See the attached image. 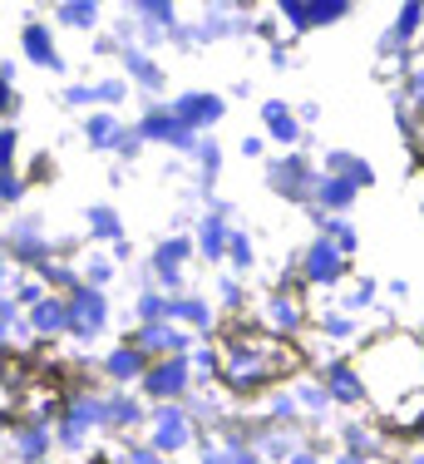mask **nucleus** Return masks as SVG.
<instances>
[{"label": "nucleus", "instance_id": "61", "mask_svg": "<svg viewBox=\"0 0 424 464\" xmlns=\"http://www.w3.org/2000/svg\"><path fill=\"white\" fill-rule=\"evenodd\" d=\"M410 445H419V450H424V420H419L415 430H410Z\"/></svg>", "mask_w": 424, "mask_h": 464}, {"label": "nucleus", "instance_id": "38", "mask_svg": "<svg viewBox=\"0 0 424 464\" xmlns=\"http://www.w3.org/2000/svg\"><path fill=\"white\" fill-rule=\"evenodd\" d=\"M133 326H153V322H169V292H159V286H139L133 292V306H129Z\"/></svg>", "mask_w": 424, "mask_h": 464}, {"label": "nucleus", "instance_id": "50", "mask_svg": "<svg viewBox=\"0 0 424 464\" xmlns=\"http://www.w3.org/2000/svg\"><path fill=\"white\" fill-rule=\"evenodd\" d=\"M15 159H20V129L0 124V173H15Z\"/></svg>", "mask_w": 424, "mask_h": 464}, {"label": "nucleus", "instance_id": "44", "mask_svg": "<svg viewBox=\"0 0 424 464\" xmlns=\"http://www.w3.org/2000/svg\"><path fill=\"white\" fill-rule=\"evenodd\" d=\"M424 30V5L419 0H405V5H395V20H390V35L400 40V45H415V35Z\"/></svg>", "mask_w": 424, "mask_h": 464}, {"label": "nucleus", "instance_id": "15", "mask_svg": "<svg viewBox=\"0 0 424 464\" xmlns=\"http://www.w3.org/2000/svg\"><path fill=\"white\" fill-rule=\"evenodd\" d=\"M316 381L326 385V395H331V405L336 411H351V415H361L365 411V401H371V391H365V381H361V371H355V361H326V366H316Z\"/></svg>", "mask_w": 424, "mask_h": 464}, {"label": "nucleus", "instance_id": "54", "mask_svg": "<svg viewBox=\"0 0 424 464\" xmlns=\"http://www.w3.org/2000/svg\"><path fill=\"white\" fill-rule=\"evenodd\" d=\"M237 149H242V159H247V163H256V159H266V134H247V139L237 143Z\"/></svg>", "mask_w": 424, "mask_h": 464}, {"label": "nucleus", "instance_id": "21", "mask_svg": "<svg viewBox=\"0 0 424 464\" xmlns=\"http://www.w3.org/2000/svg\"><path fill=\"white\" fill-rule=\"evenodd\" d=\"M143 371H149V356H143L139 346H129V341L109 346L104 361H99V375L109 381V391H139Z\"/></svg>", "mask_w": 424, "mask_h": 464}, {"label": "nucleus", "instance_id": "53", "mask_svg": "<svg viewBox=\"0 0 424 464\" xmlns=\"http://www.w3.org/2000/svg\"><path fill=\"white\" fill-rule=\"evenodd\" d=\"M292 40H272V45H266V64H272V70H292Z\"/></svg>", "mask_w": 424, "mask_h": 464}, {"label": "nucleus", "instance_id": "12", "mask_svg": "<svg viewBox=\"0 0 424 464\" xmlns=\"http://www.w3.org/2000/svg\"><path fill=\"white\" fill-rule=\"evenodd\" d=\"M351 0H282L276 5V25L292 30L296 35H311V30H326V25H341V20H351Z\"/></svg>", "mask_w": 424, "mask_h": 464}, {"label": "nucleus", "instance_id": "2", "mask_svg": "<svg viewBox=\"0 0 424 464\" xmlns=\"http://www.w3.org/2000/svg\"><path fill=\"white\" fill-rule=\"evenodd\" d=\"M94 435L104 430V391H64L60 395V415H54V450L60 455H89Z\"/></svg>", "mask_w": 424, "mask_h": 464}, {"label": "nucleus", "instance_id": "56", "mask_svg": "<svg viewBox=\"0 0 424 464\" xmlns=\"http://www.w3.org/2000/svg\"><path fill=\"white\" fill-rule=\"evenodd\" d=\"M15 277H20V272H15V262H10L5 252H0V296H10V286H15Z\"/></svg>", "mask_w": 424, "mask_h": 464}, {"label": "nucleus", "instance_id": "8", "mask_svg": "<svg viewBox=\"0 0 424 464\" xmlns=\"http://www.w3.org/2000/svg\"><path fill=\"white\" fill-rule=\"evenodd\" d=\"M133 139H139L143 149H149V143H159V149H173L178 159H193L198 139H203V134H193L188 124H178L173 109H169V99H159V104H149L139 119H133Z\"/></svg>", "mask_w": 424, "mask_h": 464}, {"label": "nucleus", "instance_id": "39", "mask_svg": "<svg viewBox=\"0 0 424 464\" xmlns=\"http://www.w3.org/2000/svg\"><path fill=\"white\" fill-rule=\"evenodd\" d=\"M311 223H316V237L336 242V247L345 252V257H355V252H361V232H355L351 218H326V213H311Z\"/></svg>", "mask_w": 424, "mask_h": 464}, {"label": "nucleus", "instance_id": "51", "mask_svg": "<svg viewBox=\"0 0 424 464\" xmlns=\"http://www.w3.org/2000/svg\"><path fill=\"white\" fill-rule=\"evenodd\" d=\"M60 104L64 109H80V114H94V84H64Z\"/></svg>", "mask_w": 424, "mask_h": 464}, {"label": "nucleus", "instance_id": "57", "mask_svg": "<svg viewBox=\"0 0 424 464\" xmlns=\"http://www.w3.org/2000/svg\"><path fill=\"white\" fill-rule=\"evenodd\" d=\"M296 119H301V129H306V124H316V119H321V104H316V99H306V104H296Z\"/></svg>", "mask_w": 424, "mask_h": 464}, {"label": "nucleus", "instance_id": "55", "mask_svg": "<svg viewBox=\"0 0 424 464\" xmlns=\"http://www.w3.org/2000/svg\"><path fill=\"white\" fill-rule=\"evenodd\" d=\"M286 464H326V450H316V440H311V445H301Z\"/></svg>", "mask_w": 424, "mask_h": 464}, {"label": "nucleus", "instance_id": "58", "mask_svg": "<svg viewBox=\"0 0 424 464\" xmlns=\"http://www.w3.org/2000/svg\"><path fill=\"white\" fill-rule=\"evenodd\" d=\"M385 292H390V302H405V296H410V282L395 277V282H385Z\"/></svg>", "mask_w": 424, "mask_h": 464}, {"label": "nucleus", "instance_id": "26", "mask_svg": "<svg viewBox=\"0 0 424 464\" xmlns=\"http://www.w3.org/2000/svg\"><path fill=\"white\" fill-rule=\"evenodd\" d=\"M227 237H232V218L227 213H212V208H203V218L193 223V247L203 262H227Z\"/></svg>", "mask_w": 424, "mask_h": 464}, {"label": "nucleus", "instance_id": "34", "mask_svg": "<svg viewBox=\"0 0 424 464\" xmlns=\"http://www.w3.org/2000/svg\"><path fill=\"white\" fill-rule=\"evenodd\" d=\"M193 163H198V183H193V193L198 198H212V188H217L222 179V149H217V139H198V153H193Z\"/></svg>", "mask_w": 424, "mask_h": 464}, {"label": "nucleus", "instance_id": "18", "mask_svg": "<svg viewBox=\"0 0 424 464\" xmlns=\"http://www.w3.org/2000/svg\"><path fill=\"white\" fill-rule=\"evenodd\" d=\"M5 450H10V464H40L54 455V430L40 425V420H10L5 430Z\"/></svg>", "mask_w": 424, "mask_h": 464}, {"label": "nucleus", "instance_id": "5", "mask_svg": "<svg viewBox=\"0 0 424 464\" xmlns=\"http://www.w3.org/2000/svg\"><path fill=\"white\" fill-rule=\"evenodd\" d=\"M266 188H272L276 198H286V203L296 208H311L316 203V183H321V169L306 159L301 149L292 153H276V159H266Z\"/></svg>", "mask_w": 424, "mask_h": 464}, {"label": "nucleus", "instance_id": "37", "mask_svg": "<svg viewBox=\"0 0 424 464\" xmlns=\"http://www.w3.org/2000/svg\"><path fill=\"white\" fill-rule=\"evenodd\" d=\"M311 331H316L331 351H336V346H355V341H361V322H355V316H345V312L316 316V326H311Z\"/></svg>", "mask_w": 424, "mask_h": 464}, {"label": "nucleus", "instance_id": "6", "mask_svg": "<svg viewBox=\"0 0 424 464\" xmlns=\"http://www.w3.org/2000/svg\"><path fill=\"white\" fill-rule=\"evenodd\" d=\"M198 257V247H193V232H169V237H159V247L149 252V282L159 286V292H169V296H183V292H193L188 286V262Z\"/></svg>", "mask_w": 424, "mask_h": 464}, {"label": "nucleus", "instance_id": "47", "mask_svg": "<svg viewBox=\"0 0 424 464\" xmlns=\"http://www.w3.org/2000/svg\"><path fill=\"white\" fill-rule=\"evenodd\" d=\"M30 198V173H0V208H5V213H15L20 203H25Z\"/></svg>", "mask_w": 424, "mask_h": 464}, {"label": "nucleus", "instance_id": "27", "mask_svg": "<svg viewBox=\"0 0 424 464\" xmlns=\"http://www.w3.org/2000/svg\"><path fill=\"white\" fill-rule=\"evenodd\" d=\"M30 341H64L70 336V312H64V296H44L40 306L25 312Z\"/></svg>", "mask_w": 424, "mask_h": 464}, {"label": "nucleus", "instance_id": "17", "mask_svg": "<svg viewBox=\"0 0 424 464\" xmlns=\"http://www.w3.org/2000/svg\"><path fill=\"white\" fill-rule=\"evenodd\" d=\"M129 346H139L149 361H169V356H188V351L198 346V336H188L183 326L173 322H153V326H133L129 331Z\"/></svg>", "mask_w": 424, "mask_h": 464}, {"label": "nucleus", "instance_id": "60", "mask_svg": "<svg viewBox=\"0 0 424 464\" xmlns=\"http://www.w3.org/2000/svg\"><path fill=\"white\" fill-rule=\"evenodd\" d=\"M395 464H424V450H405V455H395Z\"/></svg>", "mask_w": 424, "mask_h": 464}, {"label": "nucleus", "instance_id": "22", "mask_svg": "<svg viewBox=\"0 0 424 464\" xmlns=\"http://www.w3.org/2000/svg\"><path fill=\"white\" fill-rule=\"evenodd\" d=\"M149 425V401L139 391H104V430L109 435H139Z\"/></svg>", "mask_w": 424, "mask_h": 464}, {"label": "nucleus", "instance_id": "23", "mask_svg": "<svg viewBox=\"0 0 424 464\" xmlns=\"http://www.w3.org/2000/svg\"><path fill=\"white\" fill-rule=\"evenodd\" d=\"M20 54H25V60L35 64V70L64 74L60 40H54V25H44V20H25V25H20Z\"/></svg>", "mask_w": 424, "mask_h": 464}, {"label": "nucleus", "instance_id": "1", "mask_svg": "<svg viewBox=\"0 0 424 464\" xmlns=\"http://www.w3.org/2000/svg\"><path fill=\"white\" fill-rule=\"evenodd\" d=\"M301 351L286 346V341L266 336V331H232V341L222 346V375L217 385L227 395H262L266 385H276L286 371L301 375Z\"/></svg>", "mask_w": 424, "mask_h": 464}, {"label": "nucleus", "instance_id": "13", "mask_svg": "<svg viewBox=\"0 0 424 464\" xmlns=\"http://www.w3.org/2000/svg\"><path fill=\"white\" fill-rule=\"evenodd\" d=\"M129 25H133V40L143 50H153V45H173L178 30H183V15H178L173 0H133Z\"/></svg>", "mask_w": 424, "mask_h": 464}, {"label": "nucleus", "instance_id": "52", "mask_svg": "<svg viewBox=\"0 0 424 464\" xmlns=\"http://www.w3.org/2000/svg\"><path fill=\"white\" fill-rule=\"evenodd\" d=\"M15 114H20V90L10 74H0V124H10Z\"/></svg>", "mask_w": 424, "mask_h": 464}, {"label": "nucleus", "instance_id": "43", "mask_svg": "<svg viewBox=\"0 0 424 464\" xmlns=\"http://www.w3.org/2000/svg\"><path fill=\"white\" fill-rule=\"evenodd\" d=\"M212 306H217V316H237L242 306H247V286H242V277L222 272V277L212 282Z\"/></svg>", "mask_w": 424, "mask_h": 464}, {"label": "nucleus", "instance_id": "63", "mask_svg": "<svg viewBox=\"0 0 424 464\" xmlns=\"http://www.w3.org/2000/svg\"><path fill=\"white\" fill-rule=\"evenodd\" d=\"M40 464H64V459H60V455H50V459H40Z\"/></svg>", "mask_w": 424, "mask_h": 464}, {"label": "nucleus", "instance_id": "10", "mask_svg": "<svg viewBox=\"0 0 424 464\" xmlns=\"http://www.w3.org/2000/svg\"><path fill=\"white\" fill-rule=\"evenodd\" d=\"M198 391V375L188 366V356H169V361H149L139 381V395L149 405H188V395Z\"/></svg>", "mask_w": 424, "mask_h": 464}, {"label": "nucleus", "instance_id": "45", "mask_svg": "<svg viewBox=\"0 0 424 464\" xmlns=\"http://www.w3.org/2000/svg\"><path fill=\"white\" fill-rule=\"evenodd\" d=\"M133 94V84L124 74H104V80H94V109H109V114H119V104Z\"/></svg>", "mask_w": 424, "mask_h": 464}, {"label": "nucleus", "instance_id": "28", "mask_svg": "<svg viewBox=\"0 0 424 464\" xmlns=\"http://www.w3.org/2000/svg\"><path fill=\"white\" fill-rule=\"evenodd\" d=\"M321 173H331V179H345L351 188H375V169H371V159L365 153H355V149H326V159H321Z\"/></svg>", "mask_w": 424, "mask_h": 464}, {"label": "nucleus", "instance_id": "36", "mask_svg": "<svg viewBox=\"0 0 424 464\" xmlns=\"http://www.w3.org/2000/svg\"><path fill=\"white\" fill-rule=\"evenodd\" d=\"M30 341V326H25V312L15 306V296H0V356L20 351Z\"/></svg>", "mask_w": 424, "mask_h": 464}, {"label": "nucleus", "instance_id": "24", "mask_svg": "<svg viewBox=\"0 0 424 464\" xmlns=\"http://www.w3.org/2000/svg\"><path fill=\"white\" fill-rule=\"evenodd\" d=\"M247 445H252L266 464H286L301 445H311V440L301 435V430H282V425H262V420H256L252 435H247Z\"/></svg>", "mask_w": 424, "mask_h": 464}, {"label": "nucleus", "instance_id": "3", "mask_svg": "<svg viewBox=\"0 0 424 464\" xmlns=\"http://www.w3.org/2000/svg\"><path fill=\"white\" fill-rule=\"evenodd\" d=\"M143 445L159 450L163 459H178V455H188V450L203 445V425L193 420V411H188V405H149Z\"/></svg>", "mask_w": 424, "mask_h": 464}, {"label": "nucleus", "instance_id": "30", "mask_svg": "<svg viewBox=\"0 0 424 464\" xmlns=\"http://www.w3.org/2000/svg\"><path fill=\"white\" fill-rule=\"evenodd\" d=\"M361 203V188H351L345 179H331V173H321L316 183V203H311V213H326V218H351V208Z\"/></svg>", "mask_w": 424, "mask_h": 464}, {"label": "nucleus", "instance_id": "29", "mask_svg": "<svg viewBox=\"0 0 424 464\" xmlns=\"http://www.w3.org/2000/svg\"><path fill=\"white\" fill-rule=\"evenodd\" d=\"M54 25L74 30V35H99L104 30V5L99 0H60L54 5Z\"/></svg>", "mask_w": 424, "mask_h": 464}, {"label": "nucleus", "instance_id": "48", "mask_svg": "<svg viewBox=\"0 0 424 464\" xmlns=\"http://www.w3.org/2000/svg\"><path fill=\"white\" fill-rule=\"evenodd\" d=\"M114 464H173V459H163L159 450H149L143 440H129V445H119Z\"/></svg>", "mask_w": 424, "mask_h": 464}, {"label": "nucleus", "instance_id": "42", "mask_svg": "<svg viewBox=\"0 0 424 464\" xmlns=\"http://www.w3.org/2000/svg\"><path fill=\"white\" fill-rule=\"evenodd\" d=\"M375 306H381V282H371V277H355V282L341 292V312H345V316L375 312Z\"/></svg>", "mask_w": 424, "mask_h": 464}, {"label": "nucleus", "instance_id": "7", "mask_svg": "<svg viewBox=\"0 0 424 464\" xmlns=\"http://www.w3.org/2000/svg\"><path fill=\"white\" fill-rule=\"evenodd\" d=\"M64 312H70V341H80V346H94V341H104L114 331V302L99 286L70 292L64 296Z\"/></svg>", "mask_w": 424, "mask_h": 464}, {"label": "nucleus", "instance_id": "33", "mask_svg": "<svg viewBox=\"0 0 424 464\" xmlns=\"http://www.w3.org/2000/svg\"><path fill=\"white\" fill-rule=\"evenodd\" d=\"M286 391H292V401H296V411H301V420H326L336 405H331V395H326V385L316 381V375H292L286 381Z\"/></svg>", "mask_w": 424, "mask_h": 464}, {"label": "nucleus", "instance_id": "25", "mask_svg": "<svg viewBox=\"0 0 424 464\" xmlns=\"http://www.w3.org/2000/svg\"><path fill=\"white\" fill-rule=\"evenodd\" d=\"M262 129H266V143H282L286 153L301 149V139H306L296 104H286V99H262Z\"/></svg>", "mask_w": 424, "mask_h": 464}, {"label": "nucleus", "instance_id": "16", "mask_svg": "<svg viewBox=\"0 0 424 464\" xmlns=\"http://www.w3.org/2000/svg\"><path fill=\"white\" fill-rule=\"evenodd\" d=\"M169 109H173L178 124H188L193 134H207L212 124L227 119V99H222L217 90H178L169 99Z\"/></svg>", "mask_w": 424, "mask_h": 464}, {"label": "nucleus", "instance_id": "40", "mask_svg": "<svg viewBox=\"0 0 424 464\" xmlns=\"http://www.w3.org/2000/svg\"><path fill=\"white\" fill-rule=\"evenodd\" d=\"M114 277H119V262L109 257L104 247H89L84 257H80V282H84V286H99V292H109V286H114Z\"/></svg>", "mask_w": 424, "mask_h": 464}, {"label": "nucleus", "instance_id": "14", "mask_svg": "<svg viewBox=\"0 0 424 464\" xmlns=\"http://www.w3.org/2000/svg\"><path fill=\"white\" fill-rule=\"evenodd\" d=\"M80 139H84L94 153H119V159H139V153H143V143L133 139V124H124V119L109 114V109H94V114H84Z\"/></svg>", "mask_w": 424, "mask_h": 464}, {"label": "nucleus", "instance_id": "20", "mask_svg": "<svg viewBox=\"0 0 424 464\" xmlns=\"http://www.w3.org/2000/svg\"><path fill=\"white\" fill-rule=\"evenodd\" d=\"M119 64H124V80L133 84V90L149 94L153 104H159L163 84H169V70L159 64V54L143 50V45H124V50H119Z\"/></svg>", "mask_w": 424, "mask_h": 464}, {"label": "nucleus", "instance_id": "32", "mask_svg": "<svg viewBox=\"0 0 424 464\" xmlns=\"http://www.w3.org/2000/svg\"><path fill=\"white\" fill-rule=\"evenodd\" d=\"M84 232L94 247H119L124 242V218H119L114 203H89L84 208Z\"/></svg>", "mask_w": 424, "mask_h": 464}, {"label": "nucleus", "instance_id": "41", "mask_svg": "<svg viewBox=\"0 0 424 464\" xmlns=\"http://www.w3.org/2000/svg\"><path fill=\"white\" fill-rule=\"evenodd\" d=\"M222 267H227L232 277H252V272H256V242H252V232L232 227V237H227V262H222Z\"/></svg>", "mask_w": 424, "mask_h": 464}, {"label": "nucleus", "instance_id": "19", "mask_svg": "<svg viewBox=\"0 0 424 464\" xmlns=\"http://www.w3.org/2000/svg\"><path fill=\"white\" fill-rule=\"evenodd\" d=\"M169 322L173 326H183L188 336H198V341H212L217 336V306H212V296L203 292H183V296H169Z\"/></svg>", "mask_w": 424, "mask_h": 464}, {"label": "nucleus", "instance_id": "9", "mask_svg": "<svg viewBox=\"0 0 424 464\" xmlns=\"http://www.w3.org/2000/svg\"><path fill=\"white\" fill-rule=\"evenodd\" d=\"M256 322H262V331H266V336H276V341L306 336V331H311V312H306V296H301V286L282 282L262 306H256Z\"/></svg>", "mask_w": 424, "mask_h": 464}, {"label": "nucleus", "instance_id": "4", "mask_svg": "<svg viewBox=\"0 0 424 464\" xmlns=\"http://www.w3.org/2000/svg\"><path fill=\"white\" fill-rule=\"evenodd\" d=\"M0 252L15 262V272H40L60 247H54V237L44 232L40 213H15L5 223V232H0Z\"/></svg>", "mask_w": 424, "mask_h": 464}, {"label": "nucleus", "instance_id": "35", "mask_svg": "<svg viewBox=\"0 0 424 464\" xmlns=\"http://www.w3.org/2000/svg\"><path fill=\"white\" fill-rule=\"evenodd\" d=\"M35 277L50 286L54 296H70V292H80V286H84V282H80V262H74V257H60V252H54V257L44 262Z\"/></svg>", "mask_w": 424, "mask_h": 464}, {"label": "nucleus", "instance_id": "49", "mask_svg": "<svg viewBox=\"0 0 424 464\" xmlns=\"http://www.w3.org/2000/svg\"><path fill=\"white\" fill-rule=\"evenodd\" d=\"M400 99H405L410 109H419V114H424V64H410V74L400 80Z\"/></svg>", "mask_w": 424, "mask_h": 464}, {"label": "nucleus", "instance_id": "11", "mask_svg": "<svg viewBox=\"0 0 424 464\" xmlns=\"http://www.w3.org/2000/svg\"><path fill=\"white\" fill-rule=\"evenodd\" d=\"M345 277H351V257H345L336 242L311 237L306 247H301V257H296V282H301V292H306V286H341Z\"/></svg>", "mask_w": 424, "mask_h": 464}, {"label": "nucleus", "instance_id": "46", "mask_svg": "<svg viewBox=\"0 0 424 464\" xmlns=\"http://www.w3.org/2000/svg\"><path fill=\"white\" fill-rule=\"evenodd\" d=\"M10 296H15V306H20V312H30V306H40L44 296H54V292H50V286H44V282L35 277V272H20L15 286H10Z\"/></svg>", "mask_w": 424, "mask_h": 464}, {"label": "nucleus", "instance_id": "62", "mask_svg": "<svg viewBox=\"0 0 424 464\" xmlns=\"http://www.w3.org/2000/svg\"><path fill=\"white\" fill-rule=\"evenodd\" d=\"M415 341H419V351H424V322L415 326Z\"/></svg>", "mask_w": 424, "mask_h": 464}, {"label": "nucleus", "instance_id": "59", "mask_svg": "<svg viewBox=\"0 0 424 464\" xmlns=\"http://www.w3.org/2000/svg\"><path fill=\"white\" fill-rule=\"evenodd\" d=\"M109 257H114V262H119V267H124V262L133 257V247H129V237H124V242H119V247H109Z\"/></svg>", "mask_w": 424, "mask_h": 464}, {"label": "nucleus", "instance_id": "31", "mask_svg": "<svg viewBox=\"0 0 424 464\" xmlns=\"http://www.w3.org/2000/svg\"><path fill=\"white\" fill-rule=\"evenodd\" d=\"M336 440H341L345 455H361V459H375V455L385 450V435H381V430H375L365 415H351V420H345V425L336 430Z\"/></svg>", "mask_w": 424, "mask_h": 464}]
</instances>
